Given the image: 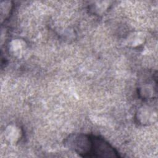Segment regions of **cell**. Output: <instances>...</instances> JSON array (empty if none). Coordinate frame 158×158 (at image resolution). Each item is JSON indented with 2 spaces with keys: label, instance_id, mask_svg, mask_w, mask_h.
Listing matches in <instances>:
<instances>
[{
  "label": "cell",
  "instance_id": "obj_1",
  "mask_svg": "<svg viewBox=\"0 0 158 158\" xmlns=\"http://www.w3.org/2000/svg\"><path fill=\"white\" fill-rule=\"evenodd\" d=\"M117 152L104 139L91 136V145L89 157H117Z\"/></svg>",
  "mask_w": 158,
  "mask_h": 158
}]
</instances>
